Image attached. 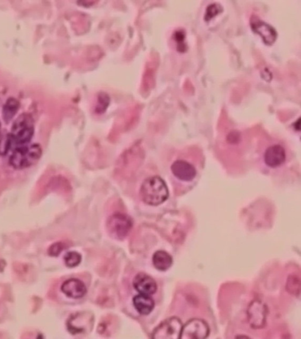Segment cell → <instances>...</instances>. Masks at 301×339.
I'll use <instances>...</instances> for the list:
<instances>
[{"label":"cell","instance_id":"6da1fadb","mask_svg":"<svg viewBox=\"0 0 301 339\" xmlns=\"http://www.w3.org/2000/svg\"><path fill=\"white\" fill-rule=\"evenodd\" d=\"M194 155L195 154L192 153L191 156L178 159L171 166V172L174 176L191 188L198 180L202 166L200 158Z\"/></svg>","mask_w":301,"mask_h":339},{"label":"cell","instance_id":"7a4b0ae2","mask_svg":"<svg viewBox=\"0 0 301 339\" xmlns=\"http://www.w3.org/2000/svg\"><path fill=\"white\" fill-rule=\"evenodd\" d=\"M140 196L146 204L157 206L168 198L169 190L166 182L161 177L154 176L148 177L142 183Z\"/></svg>","mask_w":301,"mask_h":339},{"label":"cell","instance_id":"3957f363","mask_svg":"<svg viewBox=\"0 0 301 339\" xmlns=\"http://www.w3.org/2000/svg\"><path fill=\"white\" fill-rule=\"evenodd\" d=\"M260 161L264 169L270 171L282 169L287 162V147L280 143H273L261 150Z\"/></svg>","mask_w":301,"mask_h":339},{"label":"cell","instance_id":"277c9868","mask_svg":"<svg viewBox=\"0 0 301 339\" xmlns=\"http://www.w3.org/2000/svg\"><path fill=\"white\" fill-rule=\"evenodd\" d=\"M42 149L40 145H24L15 148L13 151L9 163L17 170H23L36 164L41 157Z\"/></svg>","mask_w":301,"mask_h":339},{"label":"cell","instance_id":"5b68a950","mask_svg":"<svg viewBox=\"0 0 301 339\" xmlns=\"http://www.w3.org/2000/svg\"><path fill=\"white\" fill-rule=\"evenodd\" d=\"M34 132V121L30 115L23 114L16 119L9 134L12 144L24 146L30 143Z\"/></svg>","mask_w":301,"mask_h":339},{"label":"cell","instance_id":"8992f818","mask_svg":"<svg viewBox=\"0 0 301 339\" xmlns=\"http://www.w3.org/2000/svg\"><path fill=\"white\" fill-rule=\"evenodd\" d=\"M132 223V219L125 214H115L110 217L106 222V228L111 237L122 240L127 236L130 232Z\"/></svg>","mask_w":301,"mask_h":339},{"label":"cell","instance_id":"52a82bcc","mask_svg":"<svg viewBox=\"0 0 301 339\" xmlns=\"http://www.w3.org/2000/svg\"><path fill=\"white\" fill-rule=\"evenodd\" d=\"M182 322L173 317L166 320L155 329L153 338L155 339H179L183 329Z\"/></svg>","mask_w":301,"mask_h":339},{"label":"cell","instance_id":"ba28073f","mask_svg":"<svg viewBox=\"0 0 301 339\" xmlns=\"http://www.w3.org/2000/svg\"><path fill=\"white\" fill-rule=\"evenodd\" d=\"M209 328L204 321L200 319L190 320L183 326L181 339H203L208 337Z\"/></svg>","mask_w":301,"mask_h":339},{"label":"cell","instance_id":"9c48e42d","mask_svg":"<svg viewBox=\"0 0 301 339\" xmlns=\"http://www.w3.org/2000/svg\"><path fill=\"white\" fill-rule=\"evenodd\" d=\"M268 308L260 300H254L249 305L247 316L249 324L252 328L260 329L266 324Z\"/></svg>","mask_w":301,"mask_h":339},{"label":"cell","instance_id":"30bf717a","mask_svg":"<svg viewBox=\"0 0 301 339\" xmlns=\"http://www.w3.org/2000/svg\"><path fill=\"white\" fill-rule=\"evenodd\" d=\"M94 318L87 312L77 313L71 316L67 322V328L73 335L83 334L93 328Z\"/></svg>","mask_w":301,"mask_h":339},{"label":"cell","instance_id":"8fae6325","mask_svg":"<svg viewBox=\"0 0 301 339\" xmlns=\"http://www.w3.org/2000/svg\"><path fill=\"white\" fill-rule=\"evenodd\" d=\"M251 24L252 30L261 35L265 44L270 45L276 40L277 32L269 24L255 18L252 19Z\"/></svg>","mask_w":301,"mask_h":339},{"label":"cell","instance_id":"7c38bea8","mask_svg":"<svg viewBox=\"0 0 301 339\" xmlns=\"http://www.w3.org/2000/svg\"><path fill=\"white\" fill-rule=\"evenodd\" d=\"M133 285L136 290L142 295H153L157 289V283L155 280L144 273H140L135 276Z\"/></svg>","mask_w":301,"mask_h":339},{"label":"cell","instance_id":"4fadbf2b","mask_svg":"<svg viewBox=\"0 0 301 339\" xmlns=\"http://www.w3.org/2000/svg\"><path fill=\"white\" fill-rule=\"evenodd\" d=\"M61 290L69 298L80 299L86 295V286L80 281L76 279H71L66 281L61 286Z\"/></svg>","mask_w":301,"mask_h":339},{"label":"cell","instance_id":"5bb4252c","mask_svg":"<svg viewBox=\"0 0 301 339\" xmlns=\"http://www.w3.org/2000/svg\"><path fill=\"white\" fill-rule=\"evenodd\" d=\"M135 308L142 315H148L153 311L155 303L154 300L149 295H137L133 299Z\"/></svg>","mask_w":301,"mask_h":339},{"label":"cell","instance_id":"9a60e30c","mask_svg":"<svg viewBox=\"0 0 301 339\" xmlns=\"http://www.w3.org/2000/svg\"><path fill=\"white\" fill-rule=\"evenodd\" d=\"M154 266L160 271H166L173 264V258L164 251L155 252L153 258Z\"/></svg>","mask_w":301,"mask_h":339},{"label":"cell","instance_id":"2e32d148","mask_svg":"<svg viewBox=\"0 0 301 339\" xmlns=\"http://www.w3.org/2000/svg\"><path fill=\"white\" fill-rule=\"evenodd\" d=\"M19 103L14 98L8 99L2 109V116L4 121L8 123L14 118L19 109Z\"/></svg>","mask_w":301,"mask_h":339},{"label":"cell","instance_id":"e0dca14e","mask_svg":"<svg viewBox=\"0 0 301 339\" xmlns=\"http://www.w3.org/2000/svg\"><path fill=\"white\" fill-rule=\"evenodd\" d=\"M64 261L67 267H75L81 263L82 256L77 252H69L65 256Z\"/></svg>","mask_w":301,"mask_h":339},{"label":"cell","instance_id":"ac0fdd59","mask_svg":"<svg viewBox=\"0 0 301 339\" xmlns=\"http://www.w3.org/2000/svg\"><path fill=\"white\" fill-rule=\"evenodd\" d=\"M12 143L9 135L0 139V155L2 156L7 154L10 150Z\"/></svg>","mask_w":301,"mask_h":339},{"label":"cell","instance_id":"d6986e66","mask_svg":"<svg viewBox=\"0 0 301 339\" xmlns=\"http://www.w3.org/2000/svg\"><path fill=\"white\" fill-rule=\"evenodd\" d=\"M222 11L221 7L217 4H212L208 6L206 9L205 20L209 21Z\"/></svg>","mask_w":301,"mask_h":339},{"label":"cell","instance_id":"ffe728a7","mask_svg":"<svg viewBox=\"0 0 301 339\" xmlns=\"http://www.w3.org/2000/svg\"><path fill=\"white\" fill-rule=\"evenodd\" d=\"M64 248V244L62 243H56L51 245L48 250L50 256L56 257L59 255Z\"/></svg>","mask_w":301,"mask_h":339},{"label":"cell","instance_id":"44dd1931","mask_svg":"<svg viewBox=\"0 0 301 339\" xmlns=\"http://www.w3.org/2000/svg\"><path fill=\"white\" fill-rule=\"evenodd\" d=\"M0 133H1V124H0Z\"/></svg>","mask_w":301,"mask_h":339}]
</instances>
